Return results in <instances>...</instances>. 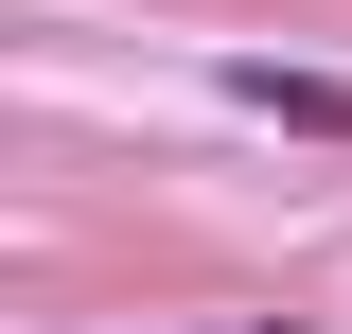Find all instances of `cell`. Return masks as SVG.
Instances as JSON below:
<instances>
[{
	"label": "cell",
	"mask_w": 352,
	"mask_h": 334,
	"mask_svg": "<svg viewBox=\"0 0 352 334\" xmlns=\"http://www.w3.org/2000/svg\"><path fill=\"white\" fill-rule=\"evenodd\" d=\"M229 106H264V124H300V141H352V71H282V53H247Z\"/></svg>",
	"instance_id": "cell-1"
}]
</instances>
